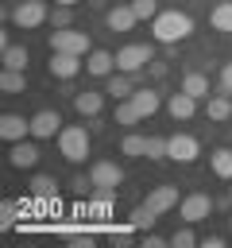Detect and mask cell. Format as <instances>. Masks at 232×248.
<instances>
[{"mask_svg": "<svg viewBox=\"0 0 232 248\" xmlns=\"http://www.w3.org/2000/svg\"><path fill=\"white\" fill-rule=\"evenodd\" d=\"M189 31H193V19H189L178 4L166 8V12H159V16L151 19V35H155V43H182Z\"/></svg>", "mask_w": 232, "mask_h": 248, "instance_id": "obj_1", "label": "cell"}, {"mask_svg": "<svg viewBox=\"0 0 232 248\" xmlns=\"http://www.w3.org/2000/svg\"><path fill=\"white\" fill-rule=\"evenodd\" d=\"M89 132L81 128V124H66L62 132H58V155L66 159V163H85V155H89Z\"/></svg>", "mask_w": 232, "mask_h": 248, "instance_id": "obj_2", "label": "cell"}, {"mask_svg": "<svg viewBox=\"0 0 232 248\" xmlns=\"http://www.w3.org/2000/svg\"><path fill=\"white\" fill-rule=\"evenodd\" d=\"M151 62H155L151 43H128V46L116 50V70H124V74H139V70H147Z\"/></svg>", "mask_w": 232, "mask_h": 248, "instance_id": "obj_3", "label": "cell"}, {"mask_svg": "<svg viewBox=\"0 0 232 248\" xmlns=\"http://www.w3.org/2000/svg\"><path fill=\"white\" fill-rule=\"evenodd\" d=\"M46 19H50V12H46L43 0H19V4L12 8V23H15L19 31H35V27H43Z\"/></svg>", "mask_w": 232, "mask_h": 248, "instance_id": "obj_4", "label": "cell"}, {"mask_svg": "<svg viewBox=\"0 0 232 248\" xmlns=\"http://www.w3.org/2000/svg\"><path fill=\"white\" fill-rule=\"evenodd\" d=\"M50 50H66V54H89L93 50V43H89V35L85 31H73V27H54L50 31Z\"/></svg>", "mask_w": 232, "mask_h": 248, "instance_id": "obj_5", "label": "cell"}, {"mask_svg": "<svg viewBox=\"0 0 232 248\" xmlns=\"http://www.w3.org/2000/svg\"><path fill=\"white\" fill-rule=\"evenodd\" d=\"M46 70H50V78H58V81H70V78H77V74L85 70V62H81V54L50 50V62H46Z\"/></svg>", "mask_w": 232, "mask_h": 248, "instance_id": "obj_6", "label": "cell"}, {"mask_svg": "<svg viewBox=\"0 0 232 248\" xmlns=\"http://www.w3.org/2000/svg\"><path fill=\"white\" fill-rule=\"evenodd\" d=\"M62 128H66V124H62L58 108H39V112L31 116V136H35V140H54Z\"/></svg>", "mask_w": 232, "mask_h": 248, "instance_id": "obj_7", "label": "cell"}, {"mask_svg": "<svg viewBox=\"0 0 232 248\" xmlns=\"http://www.w3.org/2000/svg\"><path fill=\"white\" fill-rule=\"evenodd\" d=\"M213 213V198L209 194H189V198H182V205H178V217L186 221V225H197V221H205Z\"/></svg>", "mask_w": 232, "mask_h": 248, "instance_id": "obj_8", "label": "cell"}, {"mask_svg": "<svg viewBox=\"0 0 232 248\" xmlns=\"http://www.w3.org/2000/svg\"><path fill=\"white\" fill-rule=\"evenodd\" d=\"M124 182V170L112 163V159H101L89 167V186H104V190H116Z\"/></svg>", "mask_w": 232, "mask_h": 248, "instance_id": "obj_9", "label": "cell"}, {"mask_svg": "<svg viewBox=\"0 0 232 248\" xmlns=\"http://www.w3.org/2000/svg\"><path fill=\"white\" fill-rule=\"evenodd\" d=\"M197 155H201V143H197L193 136H186V132H174V136H170L166 159H174V163H193Z\"/></svg>", "mask_w": 232, "mask_h": 248, "instance_id": "obj_10", "label": "cell"}, {"mask_svg": "<svg viewBox=\"0 0 232 248\" xmlns=\"http://www.w3.org/2000/svg\"><path fill=\"white\" fill-rule=\"evenodd\" d=\"M39 163V147L31 143V140H15V143H8V167H15V170H31Z\"/></svg>", "mask_w": 232, "mask_h": 248, "instance_id": "obj_11", "label": "cell"}, {"mask_svg": "<svg viewBox=\"0 0 232 248\" xmlns=\"http://www.w3.org/2000/svg\"><path fill=\"white\" fill-rule=\"evenodd\" d=\"M0 136H4V143L27 140V136H31V120L19 116V112H4V116H0Z\"/></svg>", "mask_w": 232, "mask_h": 248, "instance_id": "obj_12", "label": "cell"}, {"mask_svg": "<svg viewBox=\"0 0 232 248\" xmlns=\"http://www.w3.org/2000/svg\"><path fill=\"white\" fill-rule=\"evenodd\" d=\"M101 108H104V93H97V89H81V93H73V112H77V116L93 120V116H101Z\"/></svg>", "mask_w": 232, "mask_h": 248, "instance_id": "obj_13", "label": "cell"}, {"mask_svg": "<svg viewBox=\"0 0 232 248\" xmlns=\"http://www.w3.org/2000/svg\"><path fill=\"white\" fill-rule=\"evenodd\" d=\"M104 23H108V31H131L139 23V16H135L131 4H116V8L104 12Z\"/></svg>", "mask_w": 232, "mask_h": 248, "instance_id": "obj_14", "label": "cell"}, {"mask_svg": "<svg viewBox=\"0 0 232 248\" xmlns=\"http://www.w3.org/2000/svg\"><path fill=\"white\" fill-rule=\"evenodd\" d=\"M85 74H93V78L116 74V54H112V50H89V54H85Z\"/></svg>", "mask_w": 232, "mask_h": 248, "instance_id": "obj_15", "label": "cell"}, {"mask_svg": "<svg viewBox=\"0 0 232 248\" xmlns=\"http://www.w3.org/2000/svg\"><path fill=\"white\" fill-rule=\"evenodd\" d=\"M143 205H147V209H155V213L174 209V205H178V186H155V190L143 198Z\"/></svg>", "mask_w": 232, "mask_h": 248, "instance_id": "obj_16", "label": "cell"}, {"mask_svg": "<svg viewBox=\"0 0 232 248\" xmlns=\"http://www.w3.org/2000/svg\"><path fill=\"white\" fill-rule=\"evenodd\" d=\"M166 112H170L174 120H189V116L197 112V97H189L186 89H178V93L166 101Z\"/></svg>", "mask_w": 232, "mask_h": 248, "instance_id": "obj_17", "label": "cell"}, {"mask_svg": "<svg viewBox=\"0 0 232 248\" xmlns=\"http://www.w3.org/2000/svg\"><path fill=\"white\" fill-rule=\"evenodd\" d=\"M205 116H209L213 124H224V120H232V97H228V93L205 97Z\"/></svg>", "mask_w": 232, "mask_h": 248, "instance_id": "obj_18", "label": "cell"}, {"mask_svg": "<svg viewBox=\"0 0 232 248\" xmlns=\"http://www.w3.org/2000/svg\"><path fill=\"white\" fill-rule=\"evenodd\" d=\"M104 93H108L112 101H124V97H131V93H135V81H131V74H124V70L108 74V85H104Z\"/></svg>", "mask_w": 232, "mask_h": 248, "instance_id": "obj_19", "label": "cell"}, {"mask_svg": "<svg viewBox=\"0 0 232 248\" xmlns=\"http://www.w3.org/2000/svg\"><path fill=\"white\" fill-rule=\"evenodd\" d=\"M209 170L224 182H232V147H213L209 151Z\"/></svg>", "mask_w": 232, "mask_h": 248, "instance_id": "obj_20", "label": "cell"}, {"mask_svg": "<svg viewBox=\"0 0 232 248\" xmlns=\"http://www.w3.org/2000/svg\"><path fill=\"white\" fill-rule=\"evenodd\" d=\"M209 23H213V31L232 35V0H217L213 12H209Z\"/></svg>", "mask_w": 232, "mask_h": 248, "instance_id": "obj_21", "label": "cell"}, {"mask_svg": "<svg viewBox=\"0 0 232 248\" xmlns=\"http://www.w3.org/2000/svg\"><path fill=\"white\" fill-rule=\"evenodd\" d=\"M131 105L139 108V116H155L162 101H159V93H155V89H135V93H131Z\"/></svg>", "mask_w": 232, "mask_h": 248, "instance_id": "obj_22", "label": "cell"}, {"mask_svg": "<svg viewBox=\"0 0 232 248\" xmlns=\"http://www.w3.org/2000/svg\"><path fill=\"white\" fill-rule=\"evenodd\" d=\"M182 89H186L189 97L205 101V97H209V78H205V74H197V70H189V74L182 78Z\"/></svg>", "mask_w": 232, "mask_h": 248, "instance_id": "obj_23", "label": "cell"}, {"mask_svg": "<svg viewBox=\"0 0 232 248\" xmlns=\"http://www.w3.org/2000/svg\"><path fill=\"white\" fill-rule=\"evenodd\" d=\"M112 120H116L120 128H131V124H139L143 116H139V108L131 105V97H124V101H116V112H112Z\"/></svg>", "mask_w": 232, "mask_h": 248, "instance_id": "obj_24", "label": "cell"}, {"mask_svg": "<svg viewBox=\"0 0 232 248\" xmlns=\"http://www.w3.org/2000/svg\"><path fill=\"white\" fill-rule=\"evenodd\" d=\"M0 89H4V93H23V89H27V70H8V66H4Z\"/></svg>", "mask_w": 232, "mask_h": 248, "instance_id": "obj_25", "label": "cell"}, {"mask_svg": "<svg viewBox=\"0 0 232 248\" xmlns=\"http://www.w3.org/2000/svg\"><path fill=\"white\" fill-rule=\"evenodd\" d=\"M120 155H128V159H143V155H147V140L135 136V132H128V136L120 140Z\"/></svg>", "mask_w": 232, "mask_h": 248, "instance_id": "obj_26", "label": "cell"}, {"mask_svg": "<svg viewBox=\"0 0 232 248\" xmlns=\"http://www.w3.org/2000/svg\"><path fill=\"white\" fill-rule=\"evenodd\" d=\"M27 62H31L27 46H4V66L8 70H27Z\"/></svg>", "mask_w": 232, "mask_h": 248, "instance_id": "obj_27", "label": "cell"}, {"mask_svg": "<svg viewBox=\"0 0 232 248\" xmlns=\"http://www.w3.org/2000/svg\"><path fill=\"white\" fill-rule=\"evenodd\" d=\"M166 151H170V136H147V159H166Z\"/></svg>", "mask_w": 232, "mask_h": 248, "instance_id": "obj_28", "label": "cell"}, {"mask_svg": "<svg viewBox=\"0 0 232 248\" xmlns=\"http://www.w3.org/2000/svg\"><path fill=\"white\" fill-rule=\"evenodd\" d=\"M155 221H159V213H155V209H147L143 202H139V205L131 209V229H151Z\"/></svg>", "mask_w": 232, "mask_h": 248, "instance_id": "obj_29", "label": "cell"}, {"mask_svg": "<svg viewBox=\"0 0 232 248\" xmlns=\"http://www.w3.org/2000/svg\"><path fill=\"white\" fill-rule=\"evenodd\" d=\"M131 8H135L139 19H155L159 16V0H131Z\"/></svg>", "mask_w": 232, "mask_h": 248, "instance_id": "obj_30", "label": "cell"}, {"mask_svg": "<svg viewBox=\"0 0 232 248\" xmlns=\"http://www.w3.org/2000/svg\"><path fill=\"white\" fill-rule=\"evenodd\" d=\"M170 244H174V248H193V244H197V236H193V229L186 225V229H178V232L170 236Z\"/></svg>", "mask_w": 232, "mask_h": 248, "instance_id": "obj_31", "label": "cell"}, {"mask_svg": "<svg viewBox=\"0 0 232 248\" xmlns=\"http://www.w3.org/2000/svg\"><path fill=\"white\" fill-rule=\"evenodd\" d=\"M54 186H58V182H54V178H50V174H39V178H35V182H31V190H35V194H39V198H46V194H54Z\"/></svg>", "mask_w": 232, "mask_h": 248, "instance_id": "obj_32", "label": "cell"}, {"mask_svg": "<svg viewBox=\"0 0 232 248\" xmlns=\"http://www.w3.org/2000/svg\"><path fill=\"white\" fill-rule=\"evenodd\" d=\"M70 19H73V16H70V8H66V4H58V8L50 12V23H54V27H70Z\"/></svg>", "mask_w": 232, "mask_h": 248, "instance_id": "obj_33", "label": "cell"}, {"mask_svg": "<svg viewBox=\"0 0 232 248\" xmlns=\"http://www.w3.org/2000/svg\"><path fill=\"white\" fill-rule=\"evenodd\" d=\"M220 89H224V93H232V62H224V66H220Z\"/></svg>", "mask_w": 232, "mask_h": 248, "instance_id": "obj_34", "label": "cell"}, {"mask_svg": "<svg viewBox=\"0 0 232 248\" xmlns=\"http://www.w3.org/2000/svg\"><path fill=\"white\" fill-rule=\"evenodd\" d=\"M143 244H147V248H162V244H170V240L159 236V232H151V236H143Z\"/></svg>", "mask_w": 232, "mask_h": 248, "instance_id": "obj_35", "label": "cell"}, {"mask_svg": "<svg viewBox=\"0 0 232 248\" xmlns=\"http://www.w3.org/2000/svg\"><path fill=\"white\" fill-rule=\"evenodd\" d=\"M201 244H205V248H224V236H220V232H213V236H205Z\"/></svg>", "mask_w": 232, "mask_h": 248, "instance_id": "obj_36", "label": "cell"}, {"mask_svg": "<svg viewBox=\"0 0 232 248\" xmlns=\"http://www.w3.org/2000/svg\"><path fill=\"white\" fill-rule=\"evenodd\" d=\"M147 70H151V74H155V78H166V62H151V66H147Z\"/></svg>", "mask_w": 232, "mask_h": 248, "instance_id": "obj_37", "label": "cell"}, {"mask_svg": "<svg viewBox=\"0 0 232 248\" xmlns=\"http://www.w3.org/2000/svg\"><path fill=\"white\" fill-rule=\"evenodd\" d=\"M54 4H66V8H73V4H81V0H54Z\"/></svg>", "mask_w": 232, "mask_h": 248, "instance_id": "obj_38", "label": "cell"}, {"mask_svg": "<svg viewBox=\"0 0 232 248\" xmlns=\"http://www.w3.org/2000/svg\"><path fill=\"white\" fill-rule=\"evenodd\" d=\"M228 236H232V213H228Z\"/></svg>", "mask_w": 232, "mask_h": 248, "instance_id": "obj_39", "label": "cell"}, {"mask_svg": "<svg viewBox=\"0 0 232 248\" xmlns=\"http://www.w3.org/2000/svg\"><path fill=\"white\" fill-rule=\"evenodd\" d=\"M228 198H232V186H228Z\"/></svg>", "mask_w": 232, "mask_h": 248, "instance_id": "obj_40", "label": "cell"}, {"mask_svg": "<svg viewBox=\"0 0 232 248\" xmlns=\"http://www.w3.org/2000/svg\"><path fill=\"white\" fill-rule=\"evenodd\" d=\"M174 4H182V0H174Z\"/></svg>", "mask_w": 232, "mask_h": 248, "instance_id": "obj_41", "label": "cell"}]
</instances>
